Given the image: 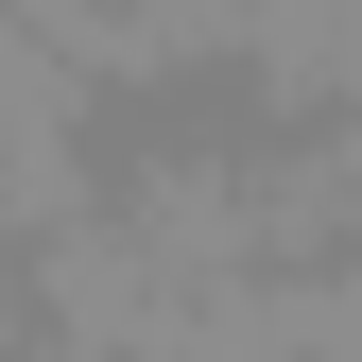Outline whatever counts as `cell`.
I'll return each mask as SVG.
<instances>
[{"instance_id": "obj_1", "label": "cell", "mask_w": 362, "mask_h": 362, "mask_svg": "<svg viewBox=\"0 0 362 362\" xmlns=\"http://www.w3.org/2000/svg\"><path fill=\"white\" fill-rule=\"evenodd\" d=\"M242 69H259V121H345L362 104V0H259Z\"/></svg>"}, {"instance_id": "obj_2", "label": "cell", "mask_w": 362, "mask_h": 362, "mask_svg": "<svg viewBox=\"0 0 362 362\" xmlns=\"http://www.w3.org/2000/svg\"><path fill=\"white\" fill-rule=\"evenodd\" d=\"M242 18H259V0H121V35H139V86L224 69V52H242Z\"/></svg>"}, {"instance_id": "obj_3", "label": "cell", "mask_w": 362, "mask_h": 362, "mask_svg": "<svg viewBox=\"0 0 362 362\" xmlns=\"http://www.w3.org/2000/svg\"><path fill=\"white\" fill-rule=\"evenodd\" d=\"M345 121H362V104H345Z\"/></svg>"}]
</instances>
